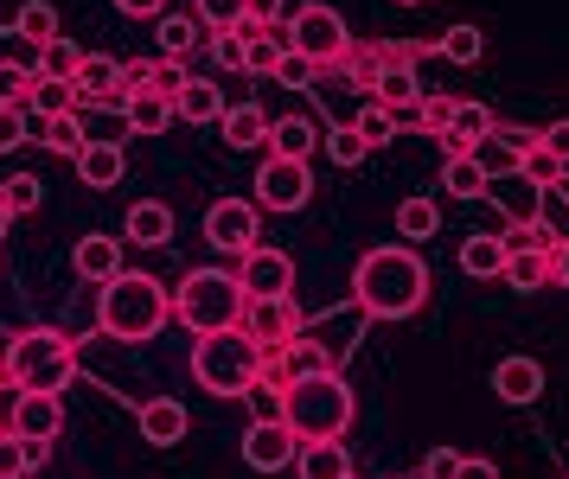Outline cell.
<instances>
[{
	"label": "cell",
	"instance_id": "obj_1",
	"mask_svg": "<svg viewBox=\"0 0 569 479\" xmlns=\"http://www.w3.org/2000/svg\"><path fill=\"white\" fill-rule=\"evenodd\" d=\"M352 301H359L365 320H410L429 301V269L410 243H378V250L359 256L352 269Z\"/></svg>",
	"mask_w": 569,
	"mask_h": 479
},
{
	"label": "cell",
	"instance_id": "obj_2",
	"mask_svg": "<svg viewBox=\"0 0 569 479\" xmlns=\"http://www.w3.org/2000/svg\"><path fill=\"white\" fill-rule=\"evenodd\" d=\"M7 378L20 397H64V383L78 378V346L58 327H27L7 339Z\"/></svg>",
	"mask_w": 569,
	"mask_h": 479
},
{
	"label": "cell",
	"instance_id": "obj_3",
	"mask_svg": "<svg viewBox=\"0 0 569 479\" xmlns=\"http://www.w3.org/2000/svg\"><path fill=\"white\" fill-rule=\"evenodd\" d=\"M167 320H173V295H167L154 276H134V269H122V276L97 295V327H103L109 339H122V346L154 339Z\"/></svg>",
	"mask_w": 569,
	"mask_h": 479
},
{
	"label": "cell",
	"instance_id": "obj_4",
	"mask_svg": "<svg viewBox=\"0 0 569 479\" xmlns=\"http://www.w3.org/2000/svg\"><path fill=\"white\" fill-rule=\"evenodd\" d=\"M243 313H250V295H243V281L224 276V269H192V276L173 288V320H180L192 339L237 332Z\"/></svg>",
	"mask_w": 569,
	"mask_h": 479
},
{
	"label": "cell",
	"instance_id": "obj_5",
	"mask_svg": "<svg viewBox=\"0 0 569 479\" xmlns=\"http://www.w3.org/2000/svg\"><path fill=\"white\" fill-rule=\"evenodd\" d=\"M352 416H359V397H352V383L339 378V371L288 383V397H282V422L301 441H346Z\"/></svg>",
	"mask_w": 569,
	"mask_h": 479
},
{
	"label": "cell",
	"instance_id": "obj_6",
	"mask_svg": "<svg viewBox=\"0 0 569 479\" xmlns=\"http://www.w3.org/2000/svg\"><path fill=\"white\" fill-rule=\"evenodd\" d=\"M262 365H269V352H262L250 332H211V339H199L192 346V378L206 383L211 397H250L262 383Z\"/></svg>",
	"mask_w": 569,
	"mask_h": 479
},
{
	"label": "cell",
	"instance_id": "obj_7",
	"mask_svg": "<svg viewBox=\"0 0 569 479\" xmlns=\"http://www.w3.org/2000/svg\"><path fill=\"white\" fill-rule=\"evenodd\" d=\"M288 46L308 58L313 71H339L346 64V51H352V32H346V13L339 7H295V20H288Z\"/></svg>",
	"mask_w": 569,
	"mask_h": 479
},
{
	"label": "cell",
	"instance_id": "obj_8",
	"mask_svg": "<svg viewBox=\"0 0 569 479\" xmlns=\"http://www.w3.org/2000/svg\"><path fill=\"white\" fill-rule=\"evenodd\" d=\"M206 243L237 256V262L250 250H262V204L257 199H218L206 211Z\"/></svg>",
	"mask_w": 569,
	"mask_h": 479
},
{
	"label": "cell",
	"instance_id": "obj_9",
	"mask_svg": "<svg viewBox=\"0 0 569 479\" xmlns=\"http://www.w3.org/2000/svg\"><path fill=\"white\" fill-rule=\"evenodd\" d=\"M313 199V167L308 160H262L257 167V204L262 211H308Z\"/></svg>",
	"mask_w": 569,
	"mask_h": 479
},
{
	"label": "cell",
	"instance_id": "obj_10",
	"mask_svg": "<svg viewBox=\"0 0 569 479\" xmlns=\"http://www.w3.org/2000/svg\"><path fill=\"white\" fill-rule=\"evenodd\" d=\"M237 281H243L250 301H295V256L262 243V250H250L237 262Z\"/></svg>",
	"mask_w": 569,
	"mask_h": 479
},
{
	"label": "cell",
	"instance_id": "obj_11",
	"mask_svg": "<svg viewBox=\"0 0 569 479\" xmlns=\"http://www.w3.org/2000/svg\"><path fill=\"white\" fill-rule=\"evenodd\" d=\"M243 332L257 339L269 358H282L295 339H301V307L295 301H250V313H243Z\"/></svg>",
	"mask_w": 569,
	"mask_h": 479
},
{
	"label": "cell",
	"instance_id": "obj_12",
	"mask_svg": "<svg viewBox=\"0 0 569 479\" xmlns=\"http://www.w3.org/2000/svg\"><path fill=\"white\" fill-rule=\"evenodd\" d=\"M295 455H301V435L288 429V422H250L243 429V467L282 473V467H295Z\"/></svg>",
	"mask_w": 569,
	"mask_h": 479
},
{
	"label": "cell",
	"instance_id": "obj_13",
	"mask_svg": "<svg viewBox=\"0 0 569 479\" xmlns=\"http://www.w3.org/2000/svg\"><path fill=\"white\" fill-rule=\"evenodd\" d=\"M7 429L32 441V448H52L58 435H64V403L58 397H13L7 403Z\"/></svg>",
	"mask_w": 569,
	"mask_h": 479
},
{
	"label": "cell",
	"instance_id": "obj_14",
	"mask_svg": "<svg viewBox=\"0 0 569 479\" xmlns=\"http://www.w3.org/2000/svg\"><path fill=\"white\" fill-rule=\"evenodd\" d=\"M487 199L499 204V218H506L512 230H525V224H538V218H543V192L525 173H499L487 186Z\"/></svg>",
	"mask_w": 569,
	"mask_h": 479
},
{
	"label": "cell",
	"instance_id": "obj_15",
	"mask_svg": "<svg viewBox=\"0 0 569 479\" xmlns=\"http://www.w3.org/2000/svg\"><path fill=\"white\" fill-rule=\"evenodd\" d=\"M492 134H499V122H492L487 102H461V109H455V128L441 134V153H448V160H461V153H480Z\"/></svg>",
	"mask_w": 569,
	"mask_h": 479
},
{
	"label": "cell",
	"instance_id": "obj_16",
	"mask_svg": "<svg viewBox=\"0 0 569 479\" xmlns=\"http://www.w3.org/2000/svg\"><path fill=\"white\" fill-rule=\"evenodd\" d=\"M492 397H499V403H538L543 365L538 358H499V365H492Z\"/></svg>",
	"mask_w": 569,
	"mask_h": 479
},
{
	"label": "cell",
	"instance_id": "obj_17",
	"mask_svg": "<svg viewBox=\"0 0 569 479\" xmlns=\"http://www.w3.org/2000/svg\"><path fill=\"white\" fill-rule=\"evenodd\" d=\"M71 269H78L83 281L109 288V281L122 276V243H116V237H103V230H90V237H78V250H71Z\"/></svg>",
	"mask_w": 569,
	"mask_h": 479
},
{
	"label": "cell",
	"instance_id": "obj_18",
	"mask_svg": "<svg viewBox=\"0 0 569 479\" xmlns=\"http://www.w3.org/2000/svg\"><path fill=\"white\" fill-rule=\"evenodd\" d=\"M186 429H192L186 403H173V397H148V403H141V441H148V448H180Z\"/></svg>",
	"mask_w": 569,
	"mask_h": 479
},
{
	"label": "cell",
	"instance_id": "obj_19",
	"mask_svg": "<svg viewBox=\"0 0 569 479\" xmlns=\"http://www.w3.org/2000/svg\"><path fill=\"white\" fill-rule=\"evenodd\" d=\"M506 262H512V243H506V237H492V230H473V237H461V276L499 281V276H506Z\"/></svg>",
	"mask_w": 569,
	"mask_h": 479
},
{
	"label": "cell",
	"instance_id": "obj_20",
	"mask_svg": "<svg viewBox=\"0 0 569 479\" xmlns=\"http://www.w3.org/2000/svg\"><path fill=\"white\" fill-rule=\"evenodd\" d=\"M71 167H78V179L90 186V192H109L116 179L129 173V153H122V141H90Z\"/></svg>",
	"mask_w": 569,
	"mask_h": 479
},
{
	"label": "cell",
	"instance_id": "obj_21",
	"mask_svg": "<svg viewBox=\"0 0 569 479\" xmlns=\"http://www.w3.org/2000/svg\"><path fill=\"white\" fill-rule=\"evenodd\" d=\"M122 237H129V243H141V250H160V243H173V211H167L160 199L129 204V218H122Z\"/></svg>",
	"mask_w": 569,
	"mask_h": 479
},
{
	"label": "cell",
	"instance_id": "obj_22",
	"mask_svg": "<svg viewBox=\"0 0 569 479\" xmlns=\"http://www.w3.org/2000/svg\"><path fill=\"white\" fill-rule=\"evenodd\" d=\"M320 141H327V134H320L313 116H282V122L269 128V153H276V160H313Z\"/></svg>",
	"mask_w": 569,
	"mask_h": 479
},
{
	"label": "cell",
	"instance_id": "obj_23",
	"mask_svg": "<svg viewBox=\"0 0 569 479\" xmlns=\"http://www.w3.org/2000/svg\"><path fill=\"white\" fill-rule=\"evenodd\" d=\"M295 479H352V455H346V441H301V455H295Z\"/></svg>",
	"mask_w": 569,
	"mask_h": 479
},
{
	"label": "cell",
	"instance_id": "obj_24",
	"mask_svg": "<svg viewBox=\"0 0 569 479\" xmlns=\"http://www.w3.org/2000/svg\"><path fill=\"white\" fill-rule=\"evenodd\" d=\"M224 148H237V153H250V148H269V116H262L257 102H237V109H224Z\"/></svg>",
	"mask_w": 569,
	"mask_h": 479
},
{
	"label": "cell",
	"instance_id": "obj_25",
	"mask_svg": "<svg viewBox=\"0 0 569 479\" xmlns=\"http://www.w3.org/2000/svg\"><path fill=\"white\" fill-rule=\"evenodd\" d=\"M487 186H492V173H487V160H480V153L441 160V192H448V199H487Z\"/></svg>",
	"mask_w": 569,
	"mask_h": 479
},
{
	"label": "cell",
	"instance_id": "obj_26",
	"mask_svg": "<svg viewBox=\"0 0 569 479\" xmlns=\"http://www.w3.org/2000/svg\"><path fill=\"white\" fill-rule=\"evenodd\" d=\"M122 122H129L141 141H154V134H167V128L180 122V109H173L167 97H154V90H134V97H129V116H122Z\"/></svg>",
	"mask_w": 569,
	"mask_h": 479
},
{
	"label": "cell",
	"instance_id": "obj_27",
	"mask_svg": "<svg viewBox=\"0 0 569 479\" xmlns=\"http://www.w3.org/2000/svg\"><path fill=\"white\" fill-rule=\"evenodd\" d=\"M288 51H295L288 46V26H262V32L250 26V77H276Z\"/></svg>",
	"mask_w": 569,
	"mask_h": 479
},
{
	"label": "cell",
	"instance_id": "obj_28",
	"mask_svg": "<svg viewBox=\"0 0 569 479\" xmlns=\"http://www.w3.org/2000/svg\"><path fill=\"white\" fill-rule=\"evenodd\" d=\"M173 109H180V122H224V97H218V83H211V77H192V83H186V97L173 102Z\"/></svg>",
	"mask_w": 569,
	"mask_h": 479
},
{
	"label": "cell",
	"instance_id": "obj_29",
	"mask_svg": "<svg viewBox=\"0 0 569 479\" xmlns=\"http://www.w3.org/2000/svg\"><path fill=\"white\" fill-rule=\"evenodd\" d=\"M39 122H52V116H78L83 97H78V83H52V77H39L32 83V102H27Z\"/></svg>",
	"mask_w": 569,
	"mask_h": 479
},
{
	"label": "cell",
	"instance_id": "obj_30",
	"mask_svg": "<svg viewBox=\"0 0 569 479\" xmlns=\"http://www.w3.org/2000/svg\"><path fill=\"white\" fill-rule=\"evenodd\" d=\"M352 128H359V141H365V148H390V141L403 134V122H397V116H390V109H385L378 97H365V102H359Z\"/></svg>",
	"mask_w": 569,
	"mask_h": 479
},
{
	"label": "cell",
	"instance_id": "obj_31",
	"mask_svg": "<svg viewBox=\"0 0 569 479\" xmlns=\"http://www.w3.org/2000/svg\"><path fill=\"white\" fill-rule=\"evenodd\" d=\"M39 148L78 160V153L90 148V128H83V116H52V122H39Z\"/></svg>",
	"mask_w": 569,
	"mask_h": 479
},
{
	"label": "cell",
	"instance_id": "obj_32",
	"mask_svg": "<svg viewBox=\"0 0 569 479\" xmlns=\"http://www.w3.org/2000/svg\"><path fill=\"white\" fill-rule=\"evenodd\" d=\"M199 13H160V58H192V46H199Z\"/></svg>",
	"mask_w": 569,
	"mask_h": 479
},
{
	"label": "cell",
	"instance_id": "obj_33",
	"mask_svg": "<svg viewBox=\"0 0 569 479\" xmlns=\"http://www.w3.org/2000/svg\"><path fill=\"white\" fill-rule=\"evenodd\" d=\"M436 230H441L436 199H403L397 204V237H403V243H429Z\"/></svg>",
	"mask_w": 569,
	"mask_h": 479
},
{
	"label": "cell",
	"instance_id": "obj_34",
	"mask_svg": "<svg viewBox=\"0 0 569 479\" xmlns=\"http://www.w3.org/2000/svg\"><path fill=\"white\" fill-rule=\"evenodd\" d=\"M13 39L52 46V39H58V7H52V0H27V7L13 13Z\"/></svg>",
	"mask_w": 569,
	"mask_h": 479
},
{
	"label": "cell",
	"instance_id": "obj_35",
	"mask_svg": "<svg viewBox=\"0 0 569 479\" xmlns=\"http://www.w3.org/2000/svg\"><path fill=\"white\" fill-rule=\"evenodd\" d=\"M83 58H90V51H78L71 39H52V46H39V77H52V83H78Z\"/></svg>",
	"mask_w": 569,
	"mask_h": 479
},
{
	"label": "cell",
	"instance_id": "obj_36",
	"mask_svg": "<svg viewBox=\"0 0 569 479\" xmlns=\"http://www.w3.org/2000/svg\"><path fill=\"white\" fill-rule=\"evenodd\" d=\"M339 71H346L352 90H371V97H378V83H385V51H378V46H352Z\"/></svg>",
	"mask_w": 569,
	"mask_h": 479
},
{
	"label": "cell",
	"instance_id": "obj_37",
	"mask_svg": "<svg viewBox=\"0 0 569 479\" xmlns=\"http://www.w3.org/2000/svg\"><path fill=\"white\" fill-rule=\"evenodd\" d=\"M206 51H211L218 71H250V26H237V32H211Z\"/></svg>",
	"mask_w": 569,
	"mask_h": 479
},
{
	"label": "cell",
	"instance_id": "obj_38",
	"mask_svg": "<svg viewBox=\"0 0 569 479\" xmlns=\"http://www.w3.org/2000/svg\"><path fill=\"white\" fill-rule=\"evenodd\" d=\"M506 281H512L518 295H538V288H550V256L512 250V262H506Z\"/></svg>",
	"mask_w": 569,
	"mask_h": 479
},
{
	"label": "cell",
	"instance_id": "obj_39",
	"mask_svg": "<svg viewBox=\"0 0 569 479\" xmlns=\"http://www.w3.org/2000/svg\"><path fill=\"white\" fill-rule=\"evenodd\" d=\"M282 365H288V378H295V383H301V378H327V371H333V352H327V346H313V339H295V346L282 352Z\"/></svg>",
	"mask_w": 569,
	"mask_h": 479
},
{
	"label": "cell",
	"instance_id": "obj_40",
	"mask_svg": "<svg viewBox=\"0 0 569 479\" xmlns=\"http://www.w3.org/2000/svg\"><path fill=\"white\" fill-rule=\"evenodd\" d=\"M192 13L206 32H237V26H250V0H192Z\"/></svg>",
	"mask_w": 569,
	"mask_h": 479
},
{
	"label": "cell",
	"instance_id": "obj_41",
	"mask_svg": "<svg viewBox=\"0 0 569 479\" xmlns=\"http://www.w3.org/2000/svg\"><path fill=\"white\" fill-rule=\"evenodd\" d=\"M436 46H441V58H448V64H480V51H487V32H480V26H448Z\"/></svg>",
	"mask_w": 569,
	"mask_h": 479
},
{
	"label": "cell",
	"instance_id": "obj_42",
	"mask_svg": "<svg viewBox=\"0 0 569 479\" xmlns=\"http://www.w3.org/2000/svg\"><path fill=\"white\" fill-rule=\"evenodd\" d=\"M518 173L531 179L538 192H557V186H563V179H569V167H563V160H557V153H550V148H531V153H525V160H518Z\"/></svg>",
	"mask_w": 569,
	"mask_h": 479
},
{
	"label": "cell",
	"instance_id": "obj_43",
	"mask_svg": "<svg viewBox=\"0 0 569 479\" xmlns=\"http://www.w3.org/2000/svg\"><path fill=\"white\" fill-rule=\"evenodd\" d=\"M32 83H39V71H32V64L0 58V102H7V109H27V102H32Z\"/></svg>",
	"mask_w": 569,
	"mask_h": 479
},
{
	"label": "cell",
	"instance_id": "obj_44",
	"mask_svg": "<svg viewBox=\"0 0 569 479\" xmlns=\"http://www.w3.org/2000/svg\"><path fill=\"white\" fill-rule=\"evenodd\" d=\"M39 199H46V186H39L32 173H13L7 186H0V204H7L13 218H27V211H39Z\"/></svg>",
	"mask_w": 569,
	"mask_h": 479
},
{
	"label": "cell",
	"instance_id": "obj_45",
	"mask_svg": "<svg viewBox=\"0 0 569 479\" xmlns=\"http://www.w3.org/2000/svg\"><path fill=\"white\" fill-rule=\"evenodd\" d=\"M186 83H192V71H186L180 58H154V83H148V90H154V97L180 102V97H186Z\"/></svg>",
	"mask_w": 569,
	"mask_h": 479
},
{
	"label": "cell",
	"instance_id": "obj_46",
	"mask_svg": "<svg viewBox=\"0 0 569 479\" xmlns=\"http://www.w3.org/2000/svg\"><path fill=\"white\" fill-rule=\"evenodd\" d=\"M32 473V448L13 429H0V479H27Z\"/></svg>",
	"mask_w": 569,
	"mask_h": 479
},
{
	"label": "cell",
	"instance_id": "obj_47",
	"mask_svg": "<svg viewBox=\"0 0 569 479\" xmlns=\"http://www.w3.org/2000/svg\"><path fill=\"white\" fill-rule=\"evenodd\" d=\"M455 109H461V102L455 97H422V116H416V128H422V134H448V128H455Z\"/></svg>",
	"mask_w": 569,
	"mask_h": 479
},
{
	"label": "cell",
	"instance_id": "obj_48",
	"mask_svg": "<svg viewBox=\"0 0 569 479\" xmlns=\"http://www.w3.org/2000/svg\"><path fill=\"white\" fill-rule=\"evenodd\" d=\"M327 153H333L339 167H359V160H365V153H371V148H365V141H359V128H352V122H339L333 134H327Z\"/></svg>",
	"mask_w": 569,
	"mask_h": 479
},
{
	"label": "cell",
	"instance_id": "obj_49",
	"mask_svg": "<svg viewBox=\"0 0 569 479\" xmlns=\"http://www.w3.org/2000/svg\"><path fill=\"white\" fill-rule=\"evenodd\" d=\"M27 134H32V109H7L0 102V153L27 148Z\"/></svg>",
	"mask_w": 569,
	"mask_h": 479
},
{
	"label": "cell",
	"instance_id": "obj_50",
	"mask_svg": "<svg viewBox=\"0 0 569 479\" xmlns=\"http://www.w3.org/2000/svg\"><path fill=\"white\" fill-rule=\"evenodd\" d=\"M276 83H282V90H313V83H320V71H313V64L301 58V51H288V58H282V71H276Z\"/></svg>",
	"mask_w": 569,
	"mask_h": 479
},
{
	"label": "cell",
	"instance_id": "obj_51",
	"mask_svg": "<svg viewBox=\"0 0 569 479\" xmlns=\"http://www.w3.org/2000/svg\"><path fill=\"white\" fill-rule=\"evenodd\" d=\"M461 460L467 455H455V448H429L422 455V479H461Z\"/></svg>",
	"mask_w": 569,
	"mask_h": 479
},
{
	"label": "cell",
	"instance_id": "obj_52",
	"mask_svg": "<svg viewBox=\"0 0 569 479\" xmlns=\"http://www.w3.org/2000/svg\"><path fill=\"white\" fill-rule=\"evenodd\" d=\"M116 13H129V20H160L167 0H116Z\"/></svg>",
	"mask_w": 569,
	"mask_h": 479
},
{
	"label": "cell",
	"instance_id": "obj_53",
	"mask_svg": "<svg viewBox=\"0 0 569 479\" xmlns=\"http://www.w3.org/2000/svg\"><path fill=\"white\" fill-rule=\"evenodd\" d=\"M250 26H282V0H250Z\"/></svg>",
	"mask_w": 569,
	"mask_h": 479
},
{
	"label": "cell",
	"instance_id": "obj_54",
	"mask_svg": "<svg viewBox=\"0 0 569 479\" xmlns=\"http://www.w3.org/2000/svg\"><path fill=\"white\" fill-rule=\"evenodd\" d=\"M543 148H550V153L569 167V122H550V128H543Z\"/></svg>",
	"mask_w": 569,
	"mask_h": 479
},
{
	"label": "cell",
	"instance_id": "obj_55",
	"mask_svg": "<svg viewBox=\"0 0 569 479\" xmlns=\"http://www.w3.org/2000/svg\"><path fill=\"white\" fill-rule=\"evenodd\" d=\"M461 479H499V467H492V460H480V455H467L461 460Z\"/></svg>",
	"mask_w": 569,
	"mask_h": 479
},
{
	"label": "cell",
	"instance_id": "obj_56",
	"mask_svg": "<svg viewBox=\"0 0 569 479\" xmlns=\"http://www.w3.org/2000/svg\"><path fill=\"white\" fill-rule=\"evenodd\" d=\"M550 281H557V288H569V243L550 256Z\"/></svg>",
	"mask_w": 569,
	"mask_h": 479
},
{
	"label": "cell",
	"instance_id": "obj_57",
	"mask_svg": "<svg viewBox=\"0 0 569 479\" xmlns=\"http://www.w3.org/2000/svg\"><path fill=\"white\" fill-rule=\"evenodd\" d=\"M7 224H13V211H7V204H0V237H7Z\"/></svg>",
	"mask_w": 569,
	"mask_h": 479
},
{
	"label": "cell",
	"instance_id": "obj_58",
	"mask_svg": "<svg viewBox=\"0 0 569 479\" xmlns=\"http://www.w3.org/2000/svg\"><path fill=\"white\" fill-rule=\"evenodd\" d=\"M557 192H563V204H569V179H563V186H557Z\"/></svg>",
	"mask_w": 569,
	"mask_h": 479
},
{
	"label": "cell",
	"instance_id": "obj_59",
	"mask_svg": "<svg viewBox=\"0 0 569 479\" xmlns=\"http://www.w3.org/2000/svg\"><path fill=\"white\" fill-rule=\"evenodd\" d=\"M0 429H7V403H0Z\"/></svg>",
	"mask_w": 569,
	"mask_h": 479
},
{
	"label": "cell",
	"instance_id": "obj_60",
	"mask_svg": "<svg viewBox=\"0 0 569 479\" xmlns=\"http://www.w3.org/2000/svg\"><path fill=\"white\" fill-rule=\"evenodd\" d=\"M0 378H7V358H0Z\"/></svg>",
	"mask_w": 569,
	"mask_h": 479
},
{
	"label": "cell",
	"instance_id": "obj_61",
	"mask_svg": "<svg viewBox=\"0 0 569 479\" xmlns=\"http://www.w3.org/2000/svg\"><path fill=\"white\" fill-rule=\"evenodd\" d=\"M403 7H422V0H403Z\"/></svg>",
	"mask_w": 569,
	"mask_h": 479
},
{
	"label": "cell",
	"instance_id": "obj_62",
	"mask_svg": "<svg viewBox=\"0 0 569 479\" xmlns=\"http://www.w3.org/2000/svg\"><path fill=\"white\" fill-rule=\"evenodd\" d=\"M352 479H359V473H352Z\"/></svg>",
	"mask_w": 569,
	"mask_h": 479
}]
</instances>
